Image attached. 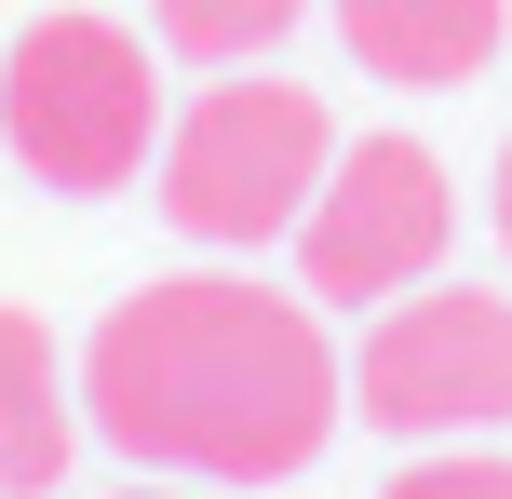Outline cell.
Returning a JSON list of instances; mask_svg holds the SVG:
<instances>
[{
	"instance_id": "cell-9",
	"label": "cell",
	"mask_w": 512,
	"mask_h": 499,
	"mask_svg": "<svg viewBox=\"0 0 512 499\" xmlns=\"http://www.w3.org/2000/svg\"><path fill=\"white\" fill-rule=\"evenodd\" d=\"M378 499H512V459H486V446H432V459H405Z\"/></svg>"
},
{
	"instance_id": "cell-4",
	"label": "cell",
	"mask_w": 512,
	"mask_h": 499,
	"mask_svg": "<svg viewBox=\"0 0 512 499\" xmlns=\"http://www.w3.org/2000/svg\"><path fill=\"white\" fill-rule=\"evenodd\" d=\"M445 243H459V176L418 135H351L324 162V189H310V216H297V297L391 311V297H418L445 270Z\"/></svg>"
},
{
	"instance_id": "cell-8",
	"label": "cell",
	"mask_w": 512,
	"mask_h": 499,
	"mask_svg": "<svg viewBox=\"0 0 512 499\" xmlns=\"http://www.w3.org/2000/svg\"><path fill=\"white\" fill-rule=\"evenodd\" d=\"M297 14H310V0H149L162 54H189V68H256Z\"/></svg>"
},
{
	"instance_id": "cell-1",
	"label": "cell",
	"mask_w": 512,
	"mask_h": 499,
	"mask_svg": "<svg viewBox=\"0 0 512 499\" xmlns=\"http://www.w3.org/2000/svg\"><path fill=\"white\" fill-rule=\"evenodd\" d=\"M351 419V351L324 338V297L256 270H162L108 297L81 338V432L162 486H283Z\"/></svg>"
},
{
	"instance_id": "cell-10",
	"label": "cell",
	"mask_w": 512,
	"mask_h": 499,
	"mask_svg": "<svg viewBox=\"0 0 512 499\" xmlns=\"http://www.w3.org/2000/svg\"><path fill=\"white\" fill-rule=\"evenodd\" d=\"M486 216H499V257H512V135H499V176H486Z\"/></svg>"
},
{
	"instance_id": "cell-11",
	"label": "cell",
	"mask_w": 512,
	"mask_h": 499,
	"mask_svg": "<svg viewBox=\"0 0 512 499\" xmlns=\"http://www.w3.org/2000/svg\"><path fill=\"white\" fill-rule=\"evenodd\" d=\"M108 499H189V486H108Z\"/></svg>"
},
{
	"instance_id": "cell-2",
	"label": "cell",
	"mask_w": 512,
	"mask_h": 499,
	"mask_svg": "<svg viewBox=\"0 0 512 499\" xmlns=\"http://www.w3.org/2000/svg\"><path fill=\"white\" fill-rule=\"evenodd\" d=\"M162 68L122 14H27L0 54V149L68 203H108L162 162Z\"/></svg>"
},
{
	"instance_id": "cell-7",
	"label": "cell",
	"mask_w": 512,
	"mask_h": 499,
	"mask_svg": "<svg viewBox=\"0 0 512 499\" xmlns=\"http://www.w3.org/2000/svg\"><path fill=\"white\" fill-rule=\"evenodd\" d=\"M81 446V365L54 351L41 311L0 297V499H41Z\"/></svg>"
},
{
	"instance_id": "cell-3",
	"label": "cell",
	"mask_w": 512,
	"mask_h": 499,
	"mask_svg": "<svg viewBox=\"0 0 512 499\" xmlns=\"http://www.w3.org/2000/svg\"><path fill=\"white\" fill-rule=\"evenodd\" d=\"M337 162V122L310 81H203V95L162 122V162H149V203L176 216L203 257H270V243H297L310 189H324Z\"/></svg>"
},
{
	"instance_id": "cell-6",
	"label": "cell",
	"mask_w": 512,
	"mask_h": 499,
	"mask_svg": "<svg viewBox=\"0 0 512 499\" xmlns=\"http://www.w3.org/2000/svg\"><path fill=\"white\" fill-rule=\"evenodd\" d=\"M337 41L364 81L445 95V81H486V54L512 41V0H337Z\"/></svg>"
},
{
	"instance_id": "cell-5",
	"label": "cell",
	"mask_w": 512,
	"mask_h": 499,
	"mask_svg": "<svg viewBox=\"0 0 512 499\" xmlns=\"http://www.w3.org/2000/svg\"><path fill=\"white\" fill-rule=\"evenodd\" d=\"M351 419L364 432H405V446H472V432L512 419V297L486 284H418L364 324L351 351Z\"/></svg>"
}]
</instances>
